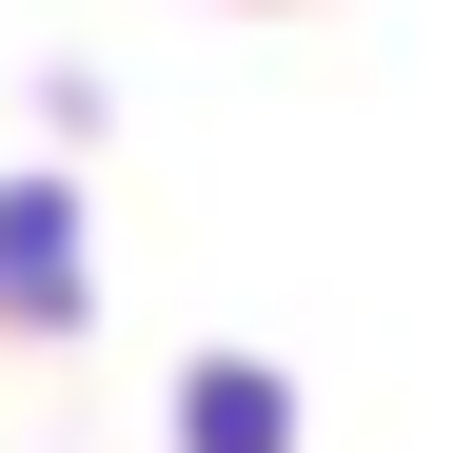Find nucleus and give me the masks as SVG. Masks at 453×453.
Listing matches in <instances>:
<instances>
[{
    "label": "nucleus",
    "instance_id": "f257e3e1",
    "mask_svg": "<svg viewBox=\"0 0 453 453\" xmlns=\"http://www.w3.org/2000/svg\"><path fill=\"white\" fill-rule=\"evenodd\" d=\"M99 276H119L99 257V197L59 178V158H20V178H0V335H40V355L99 335Z\"/></svg>",
    "mask_w": 453,
    "mask_h": 453
},
{
    "label": "nucleus",
    "instance_id": "f03ea898",
    "mask_svg": "<svg viewBox=\"0 0 453 453\" xmlns=\"http://www.w3.org/2000/svg\"><path fill=\"white\" fill-rule=\"evenodd\" d=\"M158 434H178V453H316V395H296L276 355H237V335H217V355H178Z\"/></svg>",
    "mask_w": 453,
    "mask_h": 453
}]
</instances>
